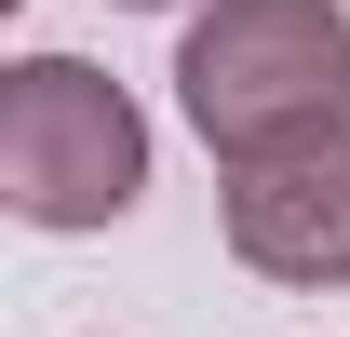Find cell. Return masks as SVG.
I'll return each mask as SVG.
<instances>
[{
    "mask_svg": "<svg viewBox=\"0 0 350 337\" xmlns=\"http://www.w3.org/2000/svg\"><path fill=\"white\" fill-rule=\"evenodd\" d=\"M229 256L256 284H297V297L350 284V122L229 162Z\"/></svg>",
    "mask_w": 350,
    "mask_h": 337,
    "instance_id": "cell-3",
    "label": "cell"
},
{
    "mask_svg": "<svg viewBox=\"0 0 350 337\" xmlns=\"http://www.w3.org/2000/svg\"><path fill=\"white\" fill-rule=\"evenodd\" d=\"M122 14H175V0H122Z\"/></svg>",
    "mask_w": 350,
    "mask_h": 337,
    "instance_id": "cell-4",
    "label": "cell"
},
{
    "mask_svg": "<svg viewBox=\"0 0 350 337\" xmlns=\"http://www.w3.org/2000/svg\"><path fill=\"white\" fill-rule=\"evenodd\" d=\"M148 189V108L94 54H14L0 68V203L27 229H108Z\"/></svg>",
    "mask_w": 350,
    "mask_h": 337,
    "instance_id": "cell-2",
    "label": "cell"
},
{
    "mask_svg": "<svg viewBox=\"0 0 350 337\" xmlns=\"http://www.w3.org/2000/svg\"><path fill=\"white\" fill-rule=\"evenodd\" d=\"M175 108L216 162L350 122V0H202L175 41Z\"/></svg>",
    "mask_w": 350,
    "mask_h": 337,
    "instance_id": "cell-1",
    "label": "cell"
}]
</instances>
